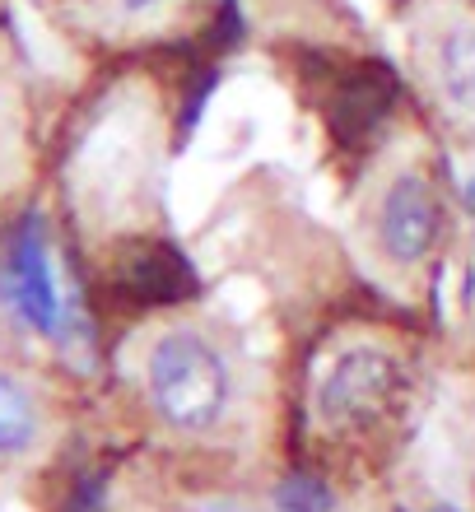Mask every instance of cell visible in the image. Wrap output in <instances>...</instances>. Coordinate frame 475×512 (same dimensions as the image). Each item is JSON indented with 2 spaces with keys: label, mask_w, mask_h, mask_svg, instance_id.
Listing matches in <instances>:
<instances>
[{
  "label": "cell",
  "mask_w": 475,
  "mask_h": 512,
  "mask_svg": "<svg viewBox=\"0 0 475 512\" xmlns=\"http://www.w3.org/2000/svg\"><path fill=\"white\" fill-rule=\"evenodd\" d=\"M434 80L457 112H475V24H452L438 33Z\"/></svg>",
  "instance_id": "obj_7"
},
{
  "label": "cell",
  "mask_w": 475,
  "mask_h": 512,
  "mask_svg": "<svg viewBox=\"0 0 475 512\" xmlns=\"http://www.w3.org/2000/svg\"><path fill=\"white\" fill-rule=\"evenodd\" d=\"M145 387H150L154 415L177 433H210L219 419L229 415V396H233L229 364L191 326H173L150 345Z\"/></svg>",
  "instance_id": "obj_1"
},
{
  "label": "cell",
  "mask_w": 475,
  "mask_h": 512,
  "mask_svg": "<svg viewBox=\"0 0 475 512\" xmlns=\"http://www.w3.org/2000/svg\"><path fill=\"white\" fill-rule=\"evenodd\" d=\"M466 205H471V215H475V177L466 182Z\"/></svg>",
  "instance_id": "obj_13"
},
{
  "label": "cell",
  "mask_w": 475,
  "mask_h": 512,
  "mask_svg": "<svg viewBox=\"0 0 475 512\" xmlns=\"http://www.w3.org/2000/svg\"><path fill=\"white\" fill-rule=\"evenodd\" d=\"M378 247L396 266H415L443 238V205L424 173H396L378 201Z\"/></svg>",
  "instance_id": "obj_4"
},
{
  "label": "cell",
  "mask_w": 475,
  "mask_h": 512,
  "mask_svg": "<svg viewBox=\"0 0 475 512\" xmlns=\"http://www.w3.org/2000/svg\"><path fill=\"white\" fill-rule=\"evenodd\" d=\"M210 512H238V508H210Z\"/></svg>",
  "instance_id": "obj_14"
},
{
  "label": "cell",
  "mask_w": 475,
  "mask_h": 512,
  "mask_svg": "<svg viewBox=\"0 0 475 512\" xmlns=\"http://www.w3.org/2000/svg\"><path fill=\"white\" fill-rule=\"evenodd\" d=\"M406 387V368L382 345H350L326 364L317 382V419L336 433L373 429L392 415L396 396Z\"/></svg>",
  "instance_id": "obj_2"
},
{
  "label": "cell",
  "mask_w": 475,
  "mask_h": 512,
  "mask_svg": "<svg viewBox=\"0 0 475 512\" xmlns=\"http://www.w3.org/2000/svg\"><path fill=\"white\" fill-rule=\"evenodd\" d=\"M66 512H103V494H98V480H84L75 494H70Z\"/></svg>",
  "instance_id": "obj_11"
},
{
  "label": "cell",
  "mask_w": 475,
  "mask_h": 512,
  "mask_svg": "<svg viewBox=\"0 0 475 512\" xmlns=\"http://www.w3.org/2000/svg\"><path fill=\"white\" fill-rule=\"evenodd\" d=\"M38 443V401L24 382L0 368V457H24Z\"/></svg>",
  "instance_id": "obj_8"
},
{
  "label": "cell",
  "mask_w": 475,
  "mask_h": 512,
  "mask_svg": "<svg viewBox=\"0 0 475 512\" xmlns=\"http://www.w3.org/2000/svg\"><path fill=\"white\" fill-rule=\"evenodd\" d=\"M0 298L38 336H56V326H61V294H56L47 233H42L38 215H28L10 233V243H5V256H0Z\"/></svg>",
  "instance_id": "obj_3"
},
{
  "label": "cell",
  "mask_w": 475,
  "mask_h": 512,
  "mask_svg": "<svg viewBox=\"0 0 475 512\" xmlns=\"http://www.w3.org/2000/svg\"><path fill=\"white\" fill-rule=\"evenodd\" d=\"M154 5H159V0H122V10H126V14H140V10H154Z\"/></svg>",
  "instance_id": "obj_12"
},
{
  "label": "cell",
  "mask_w": 475,
  "mask_h": 512,
  "mask_svg": "<svg viewBox=\"0 0 475 512\" xmlns=\"http://www.w3.org/2000/svg\"><path fill=\"white\" fill-rule=\"evenodd\" d=\"M243 38H247V19H243V5L238 0H219V10H215V19L205 24V52H215V56H224V52H233V47H243Z\"/></svg>",
  "instance_id": "obj_10"
},
{
  "label": "cell",
  "mask_w": 475,
  "mask_h": 512,
  "mask_svg": "<svg viewBox=\"0 0 475 512\" xmlns=\"http://www.w3.org/2000/svg\"><path fill=\"white\" fill-rule=\"evenodd\" d=\"M112 298L126 308H173L182 298H196L201 280L191 261L168 243H131L112 266Z\"/></svg>",
  "instance_id": "obj_5"
},
{
  "label": "cell",
  "mask_w": 475,
  "mask_h": 512,
  "mask_svg": "<svg viewBox=\"0 0 475 512\" xmlns=\"http://www.w3.org/2000/svg\"><path fill=\"white\" fill-rule=\"evenodd\" d=\"M275 508L280 512H331L336 508V494L317 480V475H289V480H280V489H275Z\"/></svg>",
  "instance_id": "obj_9"
},
{
  "label": "cell",
  "mask_w": 475,
  "mask_h": 512,
  "mask_svg": "<svg viewBox=\"0 0 475 512\" xmlns=\"http://www.w3.org/2000/svg\"><path fill=\"white\" fill-rule=\"evenodd\" d=\"M396 103V75L382 61H359L336 75V89L326 98V131L340 149H364Z\"/></svg>",
  "instance_id": "obj_6"
}]
</instances>
